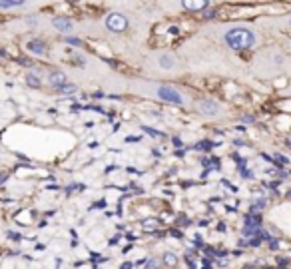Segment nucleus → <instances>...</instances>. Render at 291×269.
Segmentation results:
<instances>
[{"label": "nucleus", "instance_id": "f257e3e1", "mask_svg": "<svg viewBox=\"0 0 291 269\" xmlns=\"http://www.w3.org/2000/svg\"><path fill=\"white\" fill-rule=\"evenodd\" d=\"M225 44L234 50H247L255 44V34L249 28H232L225 32Z\"/></svg>", "mask_w": 291, "mask_h": 269}, {"label": "nucleus", "instance_id": "a211bd4d", "mask_svg": "<svg viewBox=\"0 0 291 269\" xmlns=\"http://www.w3.org/2000/svg\"><path fill=\"white\" fill-rule=\"evenodd\" d=\"M8 237H10V239H14V241H20V239H22V235H20V233H12V232L8 233Z\"/></svg>", "mask_w": 291, "mask_h": 269}, {"label": "nucleus", "instance_id": "6ab92c4d", "mask_svg": "<svg viewBox=\"0 0 291 269\" xmlns=\"http://www.w3.org/2000/svg\"><path fill=\"white\" fill-rule=\"evenodd\" d=\"M185 261H188V265H190L192 269H196V261H194V259H192L190 255H188V257H185Z\"/></svg>", "mask_w": 291, "mask_h": 269}, {"label": "nucleus", "instance_id": "7ed1b4c3", "mask_svg": "<svg viewBox=\"0 0 291 269\" xmlns=\"http://www.w3.org/2000/svg\"><path fill=\"white\" fill-rule=\"evenodd\" d=\"M158 96H160V100L172 102V104H183L180 92H178L176 88H170V86H160V88H158Z\"/></svg>", "mask_w": 291, "mask_h": 269}, {"label": "nucleus", "instance_id": "423d86ee", "mask_svg": "<svg viewBox=\"0 0 291 269\" xmlns=\"http://www.w3.org/2000/svg\"><path fill=\"white\" fill-rule=\"evenodd\" d=\"M26 48L32 52V54H38V56H44L46 54V44L40 42V40H30L26 44Z\"/></svg>", "mask_w": 291, "mask_h": 269}, {"label": "nucleus", "instance_id": "f3484780", "mask_svg": "<svg viewBox=\"0 0 291 269\" xmlns=\"http://www.w3.org/2000/svg\"><path fill=\"white\" fill-rule=\"evenodd\" d=\"M263 205H265V199H259V201L254 205V212H255V210H257V212H259V210H263Z\"/></svg>", "mask_w": 291, "mask_h": 269}, {"label": "nucleus", "instance_id": "6e6552de", "mask_svg": "<svg viewBox=\"0 0 291 269\" xmlns=\"http://www.w3.org/2000/svg\"><path fill=\"white\" fill-rule=\"evenodd\" d=\"M158 64H160V68H164V70H172V68L176 66V58H174L172 54H162L160 60H158Z\"/></svg>", "mask_w": 291, "mask_h": 269}, {"label": "nucleus", "instance_id": "dca6fc26", "mask_svg": "<svg viewBox=\"0 0 291 269\" xmlns=\"http://www.w3.org/2000/svg\"><path fill=\"white\" fill-rule=\"evenodd\" d=\"M160 267V259H150L146 263V269H158Z\"/></svg>", "mask_w": 291, "mask_h": 269}, {"label": "nucleus", "instance_id": "2eb2a0df", "mask_svg": "<svg viewBox=\"0 0 291 269\" xmlns=\"http://www.w3.org/2000/svg\"><path fill=\"white\" fill-rule=\"evenodd\" d=\"M183 6H185V8H190V10H198V8H203L205 2H185Z\"/></svg>", "mask_w": 291, "mask_h": 269}, {"label": "nucleus", "instance_id": "412c9836", "mask_svg": "<svg viewBox=\"0 0 291 269\" xmlns=\"http://www.w3.org/2000/svg\"><path fill=\"white\" fill-rule=\"evenodd\" d=\"M174 146H178V148L182 146V140L180 138H174Z\"/></svg>", "mask_w": 291, "mask_h": 269}, {"label": "nucleus", "instance_id": "9d476101", "mask_svg": "<svg viewBox=\"0 0 291 269\" xmlns=\"http://www.w3.org/2000/svg\"><path fill=\"white\" fill-rule=\"evenodd\" d=\"M26 84L32 86V88H40V80H38L36 74H28V76H26Z\"/></svg>", "mask_w": 291, "mask_h": 269}, {"label": "nucleus", "instance_id": "9b49d317", "mask_svg": "<svg viewBox=\"0 0 291 269\" xmlns=\"http://www.w3.org/2000/svg\"><path fill=\"white\" fill-rule=\"evenodd\" d=\"M18 6H24V2H20V0H16V2H0V8H18Z\"/></svg>", "mask_w": 291, "mask_h": 269}, {"label": "nucleus", "instance_id": "b1692460", "mask_svg": "<svg viewBox=\"0 0 291 269\" xmlns=\"http://www.w3.org/2000/svg\"><path fill=\"white\" fill-rule=\"evenodd\" d=\"M279 269H283V267H279Z\"/></svg>", "mask_w": 291, "mask_h": 269}, {"label": "nucleus", "instance_id": "ddd939ff", "mask_svg": "<svg viewBox=\"0 0 291 269\" xmlns=\"http://www.w3.org/2000/svg\"><path fill=\"white\" fill-rule=\"evenodd\" d=\"M56 92H60V94H70V92H76V86H74V84H66V86L58 88Z\"/></svg>", "mask_w": 291, "mask_h": 269}, {"label": "nucleus", "instance_id": "4be33fe9", "mask_svg": "<svg viewBox=\"0 0 291 269\" xmlns=\"http://www.w3.org/2000/svg\"><path fill=\"white\" fill-rule=\"evenodd\" d=\"M178 32H180V28H178V26H172V28H170V34H178Z\"/></svg>", "mask_w": 291, "mask_h": 269}, {"label": "nucleus", "instance_id": "0eeeda50", "mask_svg": "<svg viewBox=\"0 0 291 269\" xmlns=\"http://www.w3.org/2000/svg\"><path fill=\"white\" fill-rule=\"evenodd\" d=\"M48 82L58 90V88H62V86H66V74H62V72H52L50 78H48Z\"/></svg>", "mask_w": 291, "mask_h": 269}, {"label": "nucleus", "instance_id": "aec40b11", "mask_svg": "<svg viewBox=\"0 0 291 269\" xmlns=\"http://www.w3.org/2000/svg\"><path fill=\"white\" fill-rule=\"evenodd\" d=\"M132 267H134V265L128 261V263H122V267H120V269H132Z\"/></svg>", "mask_w": 291, "mask_h": 269}, {"label": "nucleus", "instance_id": "20e7f679", "mask_svg": "<svg viewBox=\"0 0 291 269\" xmlns=\"http://www.w3.org/2000/svg\"><path fill=\"white\" fill-rule=\"evenodd\" d=\"M200 112H201L203 116L214 118V116L219 114V104H218L216 100H201V102H200Z\"/></svg>", "mask_w": 291, "mask_h": 269}, {"label": "nucleus", "instance_id": "f03ea898", "mask_svg": "<svg viewBox=\"0 0 291 269\" xmlns=\"http://www.w3.org/2000/svg\"><path fill=\"white\" fill-rule=\"evenodd\" d=\"M106 28L112 30V32H124V30L128 28V18L124 16V14L114 12V14H110L106 18Z\"/></svg>", "mask_w": 291, "mask_h": 269}, {"label": "nucleus", "instance_id": "f8f14e48", "mask_svg": "<svg viewBox=\"0 0 291 269\" xmlns=\"http://www.w3.org/2000/svg\"><path fill=\"white\" fill-rule=\"evenodd\" d=\"M214 146H218L216 142H201V143H198V146H196V150H212Z\"/></svg>", "mask_w": 291, "mask_h": 269}, {"label": "nucleus", "instance_id": "5701e85b", "mask_svg": "<svg viewBox=\"0 0 291 269\" xmlns=\"http://www.w3.org/2000/svg\"><path fill=\"white\" fill-rule=\"evenodd\" d=\"M68 42H70V44H80V40H76V38H68Z\"/></svg>", "mask_w": 291, "mask_h": 269}, {"label": "nucleus", "instance_id": "39448f33", "mask_svg": "<svg viewBox=\"0 0 291 269\" xmlns=\"http://www.w3.org/2000/svg\"><path fill=\"white\" fill-rule=\"evenodd\" d=\"M54 28L58 30V32H70L72 30V22H70V18H64V16H58V18H54Z\"/></svg>", "mask_w": 291, "mask_h": 269}, {"label": "nucleus", "instance_id": "4468645a", "mask_svg": "<svg viewBox=\"0 0 291 269\" xmlns=\"http://www.w3.org/2000/svg\"><path fill=\"white\" fill-rule=\"evenodd\" d=\"M144 132L146 134H150V136H154V138H165V134H162V132H156V130H152V128H148V126H144Z\"/></svg>", "mask_w": 291, "mask_h": 269}, {"label": "nucleus", "instance_id": "1a4fd4ad", "mask_svg": "<svg viewBox=\"0 0 291 269\" xmlns=\"http://www.w3.org/2000/svg\"><path fill=\"white\" fill-rule=\"evenodd\" d=\"M164 263H165V265H170V267H176V265H178V257H176L174 253L168 251V253H164Z\"/></svg>", "mask_w": 291, "mask_h": 269}]
</instances>
